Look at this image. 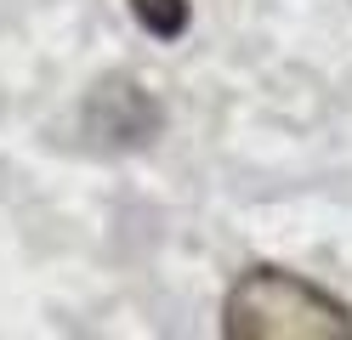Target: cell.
I'll return each mask as SVG.
<instances>
[{
    "instance_id": "6da1fadb",
    "label": "cell",
    "mask_w": 352,
    "mask_h": 340,
    "mask_svg": "<svg viewBox=\"0 0 352 340\" xmlns=\"http://www.w3.org/2000/svg\"><path fill=\"white\" fill-rule=\"evenodd\" d=\"M228 340H352V312L284 267H245L222 301Z\"/></svg>"
},
{
    "instance_id": "3957f363",
    "label": "cell",
    "mask_w": 352,
    "mask_h": 340,
    "mask_svg": "<svg viewBox=\"0 0 352 340\" xmlns=\"http://www.w3.org/2000/svg\"><path fill=\"white\" fill-rule=\"evenodd\" d=\"M131 17L153 40H182L188 23H193V0H131Z\"/></svg>"
},
{
    "instance_id": "7a4b0ae2",
    "label": "cell",
    "mask_w": 352,
    "mask_h": 340,
    "mask_svg": "<svg viewBox=\"0 0 352 340\" xmlns=\"http://www.w3.org/2000/svg\"><path fill=\"white\" fill-rule=\"evenodd\" d=\"M165 113L142 91V80L114 74L85 97V136H97L102 148H142L148 136H160Z\"/></svg>"
}]
</instances>
